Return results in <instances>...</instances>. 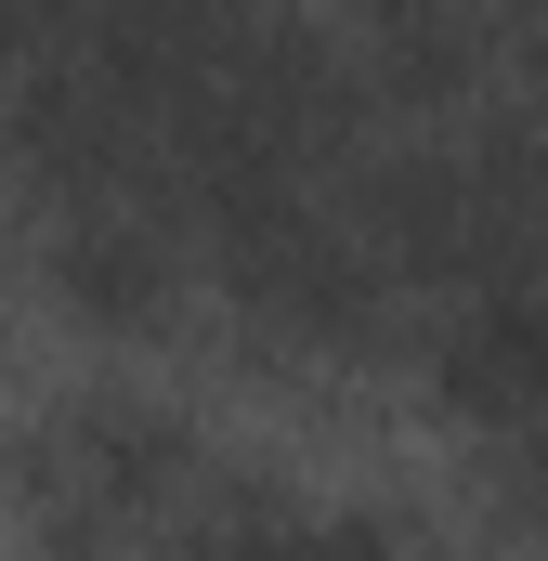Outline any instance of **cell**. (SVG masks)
Masks as SVG:
<instances>
[{"instance_id": "cell-1", "label": "cell", "mask_w": 548, "mask_h": 561, "mask_svg": "<svg viewBox=\"0 0 548 561\" xmlns=\"http://www.w3.org/2000/svg\"><path fill=\"white\" fill-rule=\"evenodd\" d=\"M53 26V0H0V39H39Z\"/></svg>"}]
</instances>
